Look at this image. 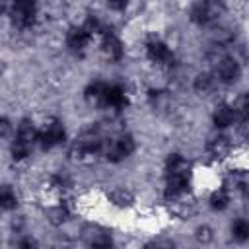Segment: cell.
<instances>
[{
  "instance_id": "6da1fadb",
  "label": "cell",
  "mask_w": 249,
  "mask_h": 249,
  "mask_svg": "<svg viewBox=\"0 0 249 249\" xmlns=\"http://www.w3.org/2000/svg\"><path fill=\"white\" fill-rule=\"evenodd\" d=\"M136 148V142L130 134H123L119 136L117 140H111V142H105L103 140V146H101V154L109 160V161H121L124 158H128Z\"/></svg>"
},
{
  "instance_id": "7a4b0ae2",
  "label": "cell",
  "mask_w": 249,
  "mask_h": 249,
  "mask_svg": "<svg viewBox=\"0 0 249 249\" xmlns=\"http://www.w3.org/2000/svg\"><path fill=\"white\" fill-rule=\"evenodd\" d=\"M35 18H37V6L31 2H16L10 6V19L18 29L31 27L35 23Z\"/></svg>"
},
{
  "instance_id": "3957f363",
  "label": "cell",
  "mask_w": 249,
  "mask_h": 249,
  "mask_svg": "<svg viewBox=\"0 0 249 249\" xmlns=\"http://www.w3.org/2000/svg\"><path fill=\"white\" fill-rule=\"evenodd\" d=\"M222 14V4L218 2H195L191 6V19L198 25H206L214 21Z\"/></svg>"
},
{
  "instance_id": "277c9868",
  "label": "cell",
  "mask_w": 249,
  "mask_h": 249,
  "mask_svg": "<svg viewBox=\"0 0 249 249\" xmlns=\"http://www.w3.org/2000/svg\"><path fill=\"white\" fill-rule=\"evenodd\" d=\"M64 138H66L64 126H62L58 121H51L49 124H45V126L39 130L37 142H39L43 148H53V146H56V144H62Z\"/></svg>"
},
{
  "instance_id": "5b68a950",
  "label": "cell",
  "mask_w": 249,
  "mask_h": 249,
  "mask_svg": "<svg viewBox=\"0 0 249 249\" xmlns=\"http://www.w3.org/2000/svg\"><path fill=\"white\" fill-rule=\"evenodd\" d=\"M165 171H167V177L171 179H189V173H191V163L179 156V154H171L167 156L165 160Z\"/></svg>"
},
{
  "instance_id": "8992f818",
  "label": "cell",
  "mask_w": 249,
  "mask_h": 249,
  "mask_svg": "<svg viewBox=\"0 0 249 249\" xmlns=\"http://www.w3.org/2000/svg\"><path fill=\"white\" fill-rule=\"evenodd\" d=\"M216 76L224 84H233L241 76V66H239V62L235 58L226 56L220 64H216Z\"/></svg>"
},
{
  "instance_id": "52a82bcc",
  "label": "cell",
  "mask_w": 249,
  "mask_h": 249,
  "mask_svg": "<svg viewBox=\"0 0 249 249\" xmlns=\"http://www.w3.org/2000/svg\"><path fill=\"white\" fill-rule=\"evenodd\" d=\"M146 53H148V58L156 64H171L173 62V53L171 49L161 43V41H150L148 47H146Z\"/></svg>"
},
{
  "instance_id": "ba28073f",
  "label": "cell",
  "mask_w": 249,
  "mask_h": 249,
  "mask_svg": "<svg viewBox=\"0 0 249 249\" xmlns=\"http://www.w3.org/2000/svg\"><path fill=\"white\" fill-rule=\"evenodd\" d=\"M101 103L105 107H113V109H121L126 105V93L123 88L119 86H107L105 88V93H103V99Z\"/></svg>"
},
{
  "instance_id": "9c48e42d",
  "label": "cell",
  "mask_w": 249,
  "mask_h": 249,
  "mask_svg": "<svg viewBox=\"0 0 249 249\" xmlns=\"http://www.w3.org/2000/svg\"><path fill=\"white\" fill-rule=\"evenodd\" d=\"M101 51H103V54H105L109 60H119V58L123 56V45H121V41H119L113 33L103 35Z\"/></svg>"
},
{
  "instance_id": "30bf717a",
  "label": "cell",
  "mask_w": 249,
  "mask_h": 249,
  "mask_svg": "<svg viewBox=\"0 0 249 249\" xmlns=\"http://www.w3.org/2000/svg\"><path fill=\"white\" fill-rule=\"evenodd\" d=\"M216 86H218V80H216V76L210 74V72H200V74L195 78V82H193L195 91L200 93V95H210V93L216 89Z\"/></svg>"
},
{
  "instance_id": "8fae6325",
  "label": "cell",
  "mask_w": 249,
  "mask_h": 249,
  "mask_svg": "<svg viewBox=\"0 0 249 249\" xmlns=\"http://www.w3.org/2000/svg\"><path fill=\"white\" fill-rule=\"evenodd\" d=\"M91 37L82 29V27H72L68 33H66V45L72 49V51H82L89 45Z\"/></svg>"
},
{
  "instance_id": "7c38bea8",
  "label": "cell",
  "mask_w": 249,
  "mask_h": 249,
  "mask_svg": "<svg viewBox=\"0 0 249 249\" xmlns=\"http://www.w3.org/2000/svg\"><path fill=\"white\" fill-rule=\"evenodd\" d=\"M212 121H214V124H216L218 128H226V126H230V124L235 121V115H233L231 105L220 103V105L214 109V113H212Z\"/></svg>"
},
{
  "instance_id": "4fadbf2b",
  "label": "cell",
  "mask_w": 249,
  "mask_h": 249,
  "mask_svg": "<svg viewBox=\"0 0 249 249\" xmlns=\"http://www.w3.org/2000/svg\"><path fill=\"white\" fill-rule=\"evenodd\" d=\"M230 150H231V144L224 134H216L208 140V152L214 158H226L230 154Z\"/></svg>"
},
{
  "instance_id": "5bb4252c",
  "label": "cell",
  "mask_w": 249,
  "mask_h": 249,
  "mask_svg": "<svg viewBox=\"0 0 249 249\" xmlns=\"http://www.w3.org/2000/svg\"><path fill=\"white\" fill-rule=\"evenodd\" d=\"M68 218H70V208H68V204H64V202L53 204V206L47 210V220H49L53 226H62Z\"/></svg>"
},
{
  "instance_id": "9a60e30c",
  "label": "cell",
  "mask_w": 249,
  "mask_h": 249,
  "mask_svg": "<svg viewBox=\"0 0 249 249\" xmlns=\"http://www.w3.org/2000/svg\"><path fill=\"white\" fill-rule=\"evenodd\" d=\"M37 136H39V130L33 124V121L23 119L19 123V126H18V140H21V142H25V144L31 146L33 142H37Z\"/></svg>"
},
{
  "instance_id": "2e32d148",
  "label": "cell",
  "mask_w": 249,
  "mask_h": 249,
  "mask_svg": "<svg viewBox=\"0 0 249 249\" xmlns=\"http://www.w3.org/2000/svg\"><path fill=\"white\" fill-rule=\"evenodd\" d=\"M109 200H111V204L113 206H117V208H128V206H132V202H134V195L128 191V189H113L111 193H109Z\"/></svg>"
},
{
  "instance_id": "e0dca14e",
  "label": "cell",
  "mask_w": 249,
  "mask_h": 249,
  "mask_svg": "<svg viewBox=\"0 0 249 249\" xmlns=\"http://www.w3.org/2000/svg\"><path fill=\"white\" fill-rule=\"evenodd\" d=\"M169 204H171V212H173L175 218L187 220V218L193 214V202L187 200L185 196H181V198H177V200H173V202H169Z\"/></svg>"
},
{
  "instance_id": "ac0fdd59",
  "label": "cell",
  "mask_w": 249,
  "mask_h": 249,
  "mask_svg": "<svg viewBox=\"0 0 249 249\" xmlns=\"http://www.w3.org/2000/svg\"><path fill=\"white\" fill-rule=\"evenodd\" d=\"M18 206V196L16 191L10 185H0V208L4 210H12Z\"/></svg>"
},
{
  "instance_id": "d6986e66",
  "label": "cell",
  "mask_w": 249,
  "mask_h": 249,
  "mask_svg": "<svg viewBox=\"0 0 249 249\" xmlns=\"http://www.w3.org/2000/svg\"><path fill=\"white\" fill-rule=\"evenodd\" d=\"M231 235H233V239L239 241V243L247 241V237H249V224H247L245 218H237V220L233 222V226H231Z\"/></svg>"
},
{
  "instance_id": "ffe728a7",
  "label": "cell",
  "mask_w": 249,
  "mask_h": 249,
  "mask_svg": "<svg viewBox=\"0 0 249 249\" xmlns=\"http://www.w3.org/2000/svg\"><path fill=\"white\" fill-rule=\"evenodd\" d=\"M228 202H230V195L226 189H218L210 195V206L214 210H224L228 206Z\"/></svg>"
},
{
  "instance_id": "44dd1931",
  "label": "cell",
  "mask_w": 249,
  "mask_h": 249,
  "mask_svg": "<svg viewBox=\"0 0 249 249\" xmlns=\"http://www.w3.org/2000/svg\"><path fill=\"white\" fill-rule=\"evenodd\" d=\"M231 109H233V115L235 117H239L241 121H247V109H249V97L245 95V93H241L237 99H233V105H231Z\"/></svg>"
},
{
  "instance_id": "7402d4cb",
  "label": "cell",
  "mask_w": 249,
  "mask_h": 249,
  "mask_svg": "<svg viewBox=\"0 0 249 249\" xmlns=\"http://www.w3.org/2000/svg\"><path fill=\"white\" fill-rule=\"evenodd\" d=\"M105 88H107V84H103V82H91V84L86 88V97H88V99L101 101V99H103V93H105Z\"/></svg>"
},
{
  "instance_id": "603a6c76",
  "label": "cell",
  "mask_w": 249,
  "mask_h": 249,
  "mask_svg": "<svg viewBox=\"0 0 249 249\" xmlns=\"http://www.w3.org/2000/svg\"><path fill=\"white\" fill-rule=\"evenodd\" d=\"M29 144H25V142H21V140H14L12 142V148H10V152H12V158L16 160V161H19V160H25L27 156H29Z\"/></svg>"
},
{
  "instance_id": "cb8c5ba5",
  "label": "cell",
  "mask_w": 249,
  "mask_h": 249,
  "mask_svg": "<svg viewBox=\"0 0 249 249\" xmlns=\"http://www.w3.org/2000/svg\"><path fill=\"white\" fill-rule=\"evenodd\" d=\"M195 239H196L200 245H208V243L214 239V231H212V228L206 226V224L196 226V230H195Z\"/></svg>"
},
{
  "instance_id": "d4e9b609",
  "label": "cell",
  "mask_w": 249,
  "mask_h": 249,
  "mask_svg": "<svg viewBox=\"0 0 249 249\" xmlns=\"http://www.w3.org/2000/svg\"><path fill=\"white\" fill-rule=\"evenodd\" d=\"M18 249H39V243L35 237L31 235H23L19 241H18Z\"/></svg>"
},
{
  "instance_id": "484cf974",
  "label": "cell",
  "mask_w": 249,
  "mask_h": 249,
  "mask_svg": "<svg viewBox=\"0 0 249 249\" xmlns=\"http://www.w3.org/2000/svg\"><path fill=\"white\" fill-rule=\"evenodd\" d=\"M144 249H173V241H171V239L161 237V239H156V241L148 243Z\"/></svg>"
},
{
  "instance_id": "4316f807",
  "label": "cell",
  "mask_w": 249,
  "mask_h": 249,
  "mask_svg": "<svg viewBox=\"0 0 249 249\" xmlns=\"http://www.w3.org/2000/svg\"><path fill=\"white\" fill-rule=\"evenodd\" d=\"M10 132H12V124H10V121H8L6 117H0V138L8 136Z\"/></svg>"
},
{
  "instance_id": "83f0119b",
  "label": "cell",
  "mask_w": 249,
  "mask_h": 249,
  "mask_svg": "<svg viewBox=\"0 0 249 249\" xmlns=\"http://www.w3.org/2000/svg\"><path fill=\"white\" fill-rule=\"evenodd\" d=\"M107 6L111 10H126V2H109Z\"/></svg>"
},
{
  "instance_id": "f1b7e54d",
  "label": "cell",
  "mask_w": 249,
  "mask_h": 249,
  "mask_svg": "<svg viewBox=\"0 0 249 249\" xmlns=\"http://www.w3.org/2000/svg\"><path fill=\"white\" fill-rule=\"evenodd\" d=\"M23 226V220H21V216H16L14 220H12V228H16V230H19Z\"/></svg>"
},
{
  "instance_id": "f546056e",
  "label": "cell",
  "mask_w": 249,
  "mask_h": 249,
  "mask_svg": "<svg viewBox=\"0 0 249 249\" xmlns=\"http://www.w3.org/2000/svg\"><path fill=\"white\" fill-rule=\"evenodd\" d=\"M6 10H8V6H6L4 2H0V16H4V14H6Z\"/></svg>"
}]
</instances>
